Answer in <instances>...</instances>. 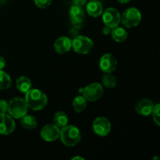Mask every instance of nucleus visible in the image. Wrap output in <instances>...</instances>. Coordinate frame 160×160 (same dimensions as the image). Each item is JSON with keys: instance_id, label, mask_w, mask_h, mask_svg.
Instances as JSON below:
<instances>
[{"instance_id": "a878e982", "label": "nucleus", "mask_w": 160, "mask_h": 160, "mask_svg": "<svg viewBox=\"0 0 160 160\" xmlns=\"http://www.w3.org/2000/svg\"><path fill=\"white\" fill-rule=\"evenodd\" d=\"M79 30L80 29H78V28H74V27H73V28H71L70 32H69V34H70V38L73 39L74 38H76L77 36L79 35L80 34Z\"/></svg>"}, {"instance_id": "cd10ccee", "label": "nucleus", "mask_w": 160, "mask_h": 160, "mask_svg": "<svg viewBox=\"0 0 160 160\" xmlns=\"http://www.w3.org/2000/svg\"><path fill=\"white\" fill-rule=\"evenodd\" d=\"M6 59H4L3 57L0 56V70H2L6 67Z\"/></svg>"}, {"instance_id": "c756f323", "label": "nucleus", "mask_w": 160, "mask_h": 160, "mask_svg": "<svg viewBox=\"0 0 160 160\" xmlns=\"http://www.w3.org/2000/svg\"><path fill=\"white\" fill-rule=\"evenodd\" d=\"M117 1H118V2L121 3V4H127V3L131 2V0H117Z\"/></svg>"}, {"instance_id": "39448f33", "label": "nucleus", "mask_w": 160, "mask_h": 160, "mask_svg": "<svg viewBox=\"0 0 160 160\" xmlns=\"http://www.w3.org/2000/svg\"><path fill=\"white\" fill-rule=\"evenodd\" d=\"M94 42L87 36L78 35L72 39V48L75 52L81 55H87L93 48Z\"/></svg>"}, {"instance_id": "7ed1b4c3", "label": "nucleus", "mask_w": 160, "mask_h": 160, "mask_svg": "<svg viewBox=\"0 0 160 160\" xmlns=\"http://www.w3.org/2000/svg\"><path fill=\"white\" fill-rule=\"evenodd\" d=\"M28 107L24 98L14 97L8 102L7 112L13 119H20L28 114Z\"/></svg>"}, {"instance_id": "6e6552de", "label": "nucleus", "mask_w": 160, "mask_h": 160, "mask_svg": "<svg viewBox=\"0 0 160 160\" xmlns=\"http://www.w3.org/2000/svg\"><path fill=\"white\" fill-rule=\"evenodd\" d=\"M92 128L95 134L100 137H106L111 131L112 125L106 117H98L94 120Z\"/></svg>"}, {"instance_id": "4be33fe9", "label": "nucleus", "mask_w": 160, "mask_h": 160, "mask_svg": "<svg viewBox=\"0 0 160 160\" xmlns=\"http://www.w3.org/2000/svg\"><path fill=\"white\" fill-rule=\"evenodd\" d=\"M11 84H12V79L10 76L2 70H0V90H6L9 88Z\"/></svg>"}, {"instance_id": "473e14b6", "label": "nucleus", "mask_w": 160, "mask_h": 160, "mask_svg": "<svg viewBox=\"0 0 160 160\" xmlns=\"http://www.w3.org/2000/svg\"><path fill=\"white\" fill-rule=\"evenodd\" d=\"M152 159H159V157H154Z\"/></svg>"}, {"instance_id": "20e7f679", "label": "nucleus", "mask_w": 160, "mask_h": 160, "mask_svg": "<svg viewBox=\"0 0 160 160\" xmlns=\"http://www.w3.org/2000/svg\"><path fill=\"white\" fill-rule=\"evenodd\" d=\"M142 19V12L138 9L131 7L127 9L121 15L120 22L128 28H135L140 23Z\"/></svg>"}, {"instance_id": "bb28decb", "label": "nucleus", "mask_w": 160, "mask_h": 160, "mask_svg": "<svg viewBox=\"0 0 160 160\" xmlns=\"http://www.w3.org/2000/svg\"><path fill=\"white\" fill-rule=\"evenodd\" d=\"M73 5L78 6H83L86 2H87V0H72Z\"/></svg>"}, {"instance_id": "f257e3e1", "label": "nucleus", "mask_w": 160, "mask_h": 160, "mask_svg": "<svg viewBox=\"0 0 160 160\" xmlns=\"http://www.w3.org/2000/svg\"><path fill=\"white\" fill-rule=\"evenodd\" d=\"M25 102L29 109L34 111L43 109L48 104V96L42 91L31 88L25 93Z\"/></svg>"}, {"instance_id": "2f4dec72", "label": "nucleus", "mask_w": 160, "mask_h": 160, "mask_svg": "<svg viewBox=\"0 0 160 160\" xmlns=\"http://www.w3.org/2000/svg\"><path fill=\"white\" fill-rule=\"evenodd\" d=\"M6 2V0H0V4H3Z\"/></svg>"}, {"instance_id": "b1692460", "label": "nucleus", "mask_w": 160, "mask_h": 160, "mask_svg": "<svg viewBox=\"0 0 160 160\" xmlns=\"http://www.w3.org/2000/svg\"><path fill=\"white\" fill-rule=\"evenodd\" d=\"M34 2L40 9H46L51 5L52 0H34Z\"/></svg>"}, {"instance_id": "9d476101", "label": "nucleus", "mask_w": 160, "mask_h": 160, "mask_svg": "<svg viewBox=\"0 0 160 160\" xmlns=\"http://www.w3.org/2000/svg\"><path fill=\"white\" fill-rule=\"evenodd\" d=\"M60 134V128L56 125L51 123L47 124L42 129L40 133L41 138L47 142H52L59 138Z\"/></svg>"}, {"instance_id": "1a4fd4ad", "label": "nucleus", "mask_w": 160, "mask_h": 160, "mask_svg": "<svg viewBox=\"0 0 160 160\" xmlns=\"http://www.w3.org/2000/svg\"><path fill=\"white\" fill-rule=\"evenodd\" d=\"M99 68L103 73H112L117 67V60L111 53H106L99 59Z\"/></svg>"}, {"instance_id": "c85d7f7f", "label": "nucleus", "mask_w": 160, "mask_h": 160, "mask_svg": "<svg viewBox=\"0 0 160 160\" xmlns=\"http://www.w3.org/2000/svg\"><path fill=\"white\" fill-rule=\"evenodd\" d=\"M111 28H109L107 26H105L104 28H102V33L105 34V35H109V34L111 33Z\"/></svg>"}, {"instance_id": "0eeeda50", "label": "nucleus", "mask_w": 160, "mask_h": 160, "mask_svg": "<svg viewBox=\"0 0 160 160\" xmlns=\"http://www.w3.org/2000/svg\"><path fill=\"white\" fill-rule=\"evenodd\" d=\"M103 95V87L99 83H92L83 88L82 95L87 101L95 102Z\"/></svg>"}, {"instance_id": "5701e85b", "label": "nucleus", "mask_w": 160, "mask_h": 160, "mask_svg": "<svg viewBox=\"0 0 160 160\" xmlns=\"http://www.w3.org/2000/svg\"><path fill=\"white\" fill-rule=\"evenodd\" d=\"M159 110H160V105L156 104V106L154 105V107L152 109V119L156 124L157 126L160 125V115H159Z\"/></svg>"}, {"instance_id": "f3484780", "label": "nucleus", "mask_w": 160, "mask_h": 160, "mask_svg": "<svg viewBox=\"0 0 160 160\" xmlns=\"http://www.w3.org/2000/svg\"><path fill=\"white\" fill-rule=\"evenodd\" d=\"M31 79L26 76H21L18 78L16 81V87L19 92L22 93H26L29 89L31 88Z\"/></svg>"}, {"instance_id": "f03ea898", "label": "nucleus", "mask_w": 160, "mask_h": 160, "mask_svg": "<svg viewBox=\"0 0 160 160\" xmlns=\"http://www.w3.org/2000/svg\"><path fill=\"white\" fill-rule=\"evenodd\" d=\"M59 138L64 145L67 147L76 146L81 139L80 130L73 125H68L60 129Z\"/></svg>"}, {"instance_id": "9b49d317", "label": "nucleus", "mask_w": 160, "mask_h": 160, "mask_svg": "<svg viewBox=\"0 0 160 160\" xmlns=\"http://www.w3.org/2000/svg\"><path fill=\"white\" fill-rule=\"evenodd\" d=\"M15 121L9 114L0 113V134L9 135L15 131Z\"/></svg>"}, {"instance_id": "aec40b11", "label": "nucleus", "mask_w": 160, "mask_h": 160, "mask_svg": "<svg viewBox=\"0 0 160 160\" xmlns=\"http://www.w3.org/2000/svg\"><path fill=\"white\" fill-rule=\"evenodd\" d=\"M73 109L76 112H82L87 107V100L83 95H78L75 97L72 102Z\"/></svg>"}, {"instance_id": "393cba45", "label": "nucleus", "mask_w": 160, "mask_h": 160, "mask_svg": "<svg viewBox=\"0 0 160 160\" xmlns=\"http://www.w3.org/2000/svg\"><path fill=\"white\" fill-rule=\"evenodd\" d=\"M8 109V102L6 100L0 99V113H6Z\"/></svg>"}, {"instance_id": "6ab92c4d", "label": "nucleus", "mask_w": 160, "mask_h": 160, "mask_svg": "<svg viewBox=\"0 0 160 160\" xmlns=\"http://www.w3.org/2000/svg\"><path fill=\"white\" fill-rule=\"evenodd\" d=\"M20 124L26 130H34L37 128L38 121L34 116L26 114L20 119Z\"/></svg>"}, {"instance_id": "a211bd4d", "label": "nucleus", "mask_w": 160, "mask_h": 160, "mask_svg": "<svg viewBox=\"0 0 160 160\" xmlns=\"http://www.w3.org/2000/svg\"><path fill=\"white\" fill-rule=\"evenodd\" d=\"M52 122L53 124H55L56 127H58V128L61 129L62 128H63V127L67 126L68 124V116H67V114L66 112L59 111V112H56L53 115Z\"/></svg>"}, {"instance_id": "412c9836", "label": "nucleus", "mask_w": 160, "mask_h": 160, "mask_svg": "<svg viewBox=\"0 0 160 160\" xmlns=\"http://www.w3.org/2000/svg\"><path fill=\"white\" fill-rule=\"evenodd\" d=\"M102 81L103 86L107 88H113L117 84V78L113 76L112 73H104Z\"/></svg>"}, {"instance_id": "2eb2a0df", "label": "nucleus", "mask_w": 160, "mask_h": 160, "mask_svg": "<svg viewBox=\"0 0 160 160\" xmlns=\"http://www.w3.org/2000/svg\"><path fill=\"white\" fill-rule=\"evenodd\" d=\"M86 11L90 17H98L103 12V6L98 0H91L86 6Z\"/></svg>"}, {"instance_id": "4468645a", "label": "nucleus", "mask_w": 160, "mask_h": 160, "mask_svg": "<svg viewBox=\"0 0 160 160\" xmlns=\"http://www.w3.org/2000/svg\"><path fill=\"white\" fill-rule=\"evenodd\" d=\"M153 107H154V104L151 100L148 98H143L136 104L135 111L139 115L148 117L151 115Z\"/></svg>"}, {"instance_id": "423d86ee", "label": "nucleus", "mask_w": 160, "mask_h": 160, "mask_svg": "<svg viewBox=\"0 0 160 160\" xmlns=\"http://www.w3.org/2000/svg\"><path fill=\"white\" fill-rule=\"evenodd\" d=\"M102 21L105 26L109 27L112 29L119 26L121 15L117 9L113 7H109L103 11L102 13Z\"/></svg>"}, {"instance_id": "7c9ffc66", "label": "nucleus", "mask_w": 160, "mask_h": 160, "mask_svg": "<svg viewBox=\"0 0 160 160\" xmlns=\"http://www.w3.org/2000/svg\"><path fill=\"white\" fill-rule=\"evenodd\" d=\"M72 160H76V159H81V160H84V159L83 157H81V156H75V157H73L71 159Z\"/></svg>"}, {"instance_id": "ddd939ff", "label": "nucleus", "mask_w": 160, "mask_h": 160, "mask_svg": "<svg viewBox=\"0 0 160 160\" xmlns=\"http://www.w3.org/2000/svg\"><path fill=\"white\" fill-rule=\"evenodd\" d=\"M54 48L59 54H64L70 51L72 48V39L70 37L62 36L54 42Z\"/></svg>"}, {"instance_id": "f8f14e48", "label": "nucleus", "mask_w": 160, "mask_h": 160, "mask_svg": "<svg viewBox=\"0 0 160 160\" xmlns=\"http://www.w3.org/2000/svg\"><path fill=\"white\" fill-rule=\"evenodd\" d=\"M69 15L73 27L81 29L84 20V11L82 7L73 5L69 11Z\"/></svg>"}, {"instance_id": "dca6fc26", "label": "nucleus", "mask_w": 160, "mask_h": 160, "mask_svg": "<svg viewBox=\"0 0 160 160\" xmlns=\"http://www.w3.org/2000/svg\"><path fill=\"white\" fill-rule=\"evenodd\" d=\"M111 36H112V39L115 41L116 42L118 43H122L124 42L128 38V32L124 28H121V27H116V28H112L111 30Z\"/></svg>"}]
</instances>
